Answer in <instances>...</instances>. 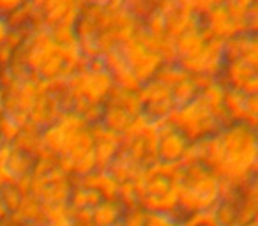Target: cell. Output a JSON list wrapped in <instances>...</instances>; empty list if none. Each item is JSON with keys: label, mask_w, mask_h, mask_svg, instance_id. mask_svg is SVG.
Here are the masks:
<instances>
[{"label": "cell", "mask_w": 258, "mask_h": 226, "mask_svg": "<svg viewBox=\"0 0 258 226\" xmlns=\"http://www.w3.org/2000/svg\"><path fill=\"white\" fill-rule=\"evenodd\" d=\"M106 103L122 108V110H124L125 113H129L131 117H138L144 113V103H142L138 92H127V90L113 87V90H111Z\"/></svg>", "instance_id": "obj_21"}, {"label": "cell", "mask_w": 258, "mask_h": 226, "mask_svg": "<svg viewBox=\"0 0 258 226\" xmlns=\"http://www.w3.org/2000/svg\"><path fill=\"white\" fill-rule=\"evenodd\" d=\"M137 37L147 50L154 51V53L161 58L163 64H175L177 62L175 43H173V39H170L166 34L165 36H151V34H147L144 29H140Z\"/></svg>", "instance_id": "obj_19"}, {"label": "cell", "mask_w": 258, "mask_h": 226, "mask_svg": "<svg viewBox=\"0 0 258 226\" xmlns=\"http://www.w3.org/2000/svg\"><path fill=\"white\" fill-rule=\"evenodd\" d=\"M232 2H237V4L244 6V8H249V6H251V4H254L256 0H232Z\"/></svg>", "instance_id": "obj_40"}, {"label": "cell", "mask_w": 258, "mask_h": 226, "mask_svg": "<svg viewBox=\"0 0 258 226\" xmlns=\"http://www.w3.org/2000/svg\"><path fill=\"white\" fill-rule=\"evenodd\" d=\"M13 53H15V51L9 50L6 44L0 46V69L9 67V64H11V60H13Z\"/></svg>", "instance_id": "obj_37"}, {"label": "cell", "mask_w": 258, "mask_h": 226, "mask_svg": "<svg viewBox=\"0 0 258 226\" xmlns=\"http://www.w3.org/2000/svg\"><path fill=\"white\" fill-rule=\"evenodd\" d=\"M211 37L212 36L209 34V30L202 27L197 32H189V34H186V36L175 39L173 43H175V50H177V60L198 53V51L204 48L205 41H209Z\"/></svg>", "instance_id": "obj_20"}, {"label": "cell", "mask_w": 258, "mask_h": 226, "mask_svg": "<svg viewBox=\"0 0 258 226\" xmlns=\"http://www.w3.org/2000/svg\"><path fill=\"white\" fill-rule=\"evenodd\" d=\"M177 9H179V6H177L175 0H159L158 6H156V11L161 13L165 18H168L170 15H173Z\"/></svg>", "instance_id": "obj_34"}, {"label": "cell", "mask_w": 258, "mask_h": 226, "mask_svg": "<svg viewBox=\"0 0 258 226\" xmlns=\"http://www.w3.org/2000/svg\"><path fill=\"white\" fill-rule=\"evenodd\" d=\"M202 27L207 29L212 37H218V39L223 41L230 39L233 36H239V34H247V30L232 18L225 4L212 8L204 16V25Z\"/></svg>", "instance_id": "obj_14"}, {"label": "cell", "mask_w": 258, "mask_h": 226, "mask_svg": "<svg viewBox=\"0 0 258 226\" xmlns=\"http://www.w3.org/2000/svg\"><path fill=\"white\" fill-rule=\"evenodd\" d=\"M22 127L15 122L9 115H2L0 117V136L6 143H13L16 140V136L20 134Z\"/></svg>", "instance_id": "obj_31"}, {"label": "cell", "mask_w": 258, "mask_h": 226, "mask_svg": "<svg viewBox=\"0 0 258 226\" xmlns=\"http://www.w3.org/2000/svg\"><path fill=\"white\" fill-rule=\"evenodd\" d=\"M246 99H247V96L240 92V90L226 89L223 104H225V110H226V113H228L232 124H235V122L244 124V117H246Z\"/></svg>", "instance_id": "obj_23"}, {"label": "cell", "mask_w": 258, "mask_h": 226, "mask_svg": "<svg viewBox=\"0 0 258 226\" xmlns=\"http://www.w3.org/2000/svg\"><path fill=\"white\" fill-rule=\"evenodd\" d=\"M103 60H104V65H106V71L111 74L117 89L127 90V92H138V90H140V87H142L140 80L133 74V71L125 64L120 46L106 51V53L103 55Z\"/></svg>", "instance_id": "obj_15"}, {"label": "cell", "mask_w": 258, "mask_h": 226, "mask_svg": "<svg viewBox=\"0 0 258 226\" xmlns=\"http://www.w3.org/2000/svg\"><path fill=\"white\" fill-rule=\"evenodd\" d=\"M4 145H6V141H4V140H2V136H0V148L4 147Z\"/></svg>", "instance_id": "obj_42"}, {"label": "cell", "mask_w": 258, "mask_h": 226, "mask_svg": "<svg viewBox=\"0 0 258 226\" xmlns=\"http://www.w3.org/2000/svg\"><path fill=\"white\" fill-rule=\"evenodd\" d=\"M244 124L253 127V129H256V124H258V97L256 96H247Z\"/></svg>", "instance_id": "obj_33"}, {"label": "cell", "mask_w": 258, "mask_h": 226, "mask_svg": "<svg viewBox=\"0 0 258 226\" xmlns=\"http://www.w3.org/2000/svg\"><path fill=\"white\" fill-rule=\"evenodd\" d=\"M152 226H159V224H152Z\"/></svg>", "instance_id": "obj_43"}, {"label": "cell", "mask_w": 258, "mask_h": 226, "mask_svg": "<svg viewBox=\"0 0 258 226\" xmlns=\"http://www.w3.org/2000/svg\"><path fill=\"white\" fill-rule=\"evenodd\" d=\"M34 9L29 2H25L23 6H20L18 9L8 13L4 16L6 23H8L9 29H30V20H32Z\"/></svg>", "instance_id": "obj_28"}, {"label": "cell", "mask_w": 258, "mask_h": 226, "mask_svg": "<svg viewBox=\"0 0 258 226\" xmlns=\"http://www.w3.org/2000/svg\"><path fill=\"white\" fill-rule=\"evenodd\" d=\"M187 226H214L211 221H209L207 217H198V219H195L191 224H187Z\"/></svg>", "instance_id": "obj_39"}, {"label": "cell", "mask_w": 258, "mask_h": 226, "mask_svg": "<svg viewBox=\"0 0 258 226\" xmlns=\"http://www.w3.org/2000/svg\"><path fill=\"white\" fill-rule=\"evenodd\" d=\"M200 94V89L197 87L195 80L191 76H187L184 82H180L179 85H175L172 89V99H173V104L177 106H184V104L191 103L195 101Z\"/></svg>", "instance_id": "obj_25"}, {"label": "cell", "mask_w": 258, "mask_h": 226, "mask_svg": "<svg viewBox=\"0 0 258 226\" xmlns=\"http://www.w3.org/2000/svg\"><path fill=\"white\" fill-rule=\"evenodd\" d=\"M152 224H154V221H152L151 212L142 207V205H138L137 201H129L117 226H152Z\"/></svg>", "instance_id": "obj_24"}, {"label": "cell", "mask_w": 258, "mask_h": 226, "mask_svg": "<svg viewBox=\"0 0 258 226\" xmlns=\"http://www.w3.org/2000/svg\"><path fill=\"white\" fill-rule=\"evenodd\" d=\"M133 117L125 113L122 108L113 106V104H108L103 108V117H101V124H103L106 129L113 131L117 134H122L125 131V127L129 126Z\"/></svg>", "instance_id": "obj_22"}, {"label": "cell", "mask_w": 258, "mask_h": 226, "mask_svg": "<svg viewBox=\"0 0 258 226\" xmlns=\"http://www.w3.org/2000/svg\"><path fill=\"white\" fill-rule=\"evenodd\" d=\"M173 179L177 187V201L200 217H205L218 200L223 179H219L204 163L180 165L175 170Z\"/></svg>", "instance_id": "obj_3"}, {"label": "cell", "mask_w": 258, "mask_h": 226, "mask_svg": "<svg viewBox=\"0 0 258 226\" xmlns=\"http://www.w3.org/2000/svg\"><path fill=\"white\" fill-rule=\"evenodd\" d=\"M179 166H168L154 163L145 168L137 179L131 182L133 198L138 205L147 208L149 212H158L170 207L177 201L175 187V170Z\"/></svg>", "instance_id": "obj_5"}, {"label": "cell", "mask_w": 258, "mask_h": 226, "mask_svg": "<svg viewBox=\"0 0 258 226\" xmlns=\"http://www.w3.org/2000/svg\"><path fill=\"white\" fill-rule=\"evenodd\" d=\"M177 64L189 76H211L218 78L226 64L225 58V41L218 37H211L205 41L204 48L191 57L179 58Z\"/></svg>", "instance_id": "obj_8"}, {"label": "cell", "mask_w": 258, "mask_h": 226, "mask_svg": "<svg viewBox=\"0 0 258 226\" xmlns=\"http://www.w3.org/2000/svg\"><path fill=\"white\" fill-rule=\"evenodd\" d=\"M158 127V152H156V163H163L168 166H180L191 141L184 136L180 131L170 126L168 119L152 120Z\"/></svg>", "instance_id": "obj_9"}, {"label": "cell", "mask_w": 258, "mask_h": 226, "mask_svg": "<svg viewBox=\"0 0 258 226\" xmlns=\"http://www.w3.org/2000/svg\"><path fill=\"white\" fill-rule=\"evenodd\" d=\"M29 30L30 29H9L8 37H6V43L4 44L9 48V50H13V51L20 50V48L25 44L27 36H29Z\"/></svg>", "instance_id": "obj_32"}, {"label": "cell", "mask_w": 258, "mask_h": 226, "mask_svg": "<svg viewBox=\"0 0 258 226\" xmlns=\"http://www.w3.org/2000/svg\"><path fill=\"white\" fill-rule=\"evenodd\" d=\"M83 9L82 0H44L41 6L44 29H53L57 25L75 27Z\"/></svg>", "instance_id": "obj_12"}, {"label": "cell", "mask_w": 258, "mask_h": 226, "mask_svg": "<svg viewBox=\"0 0 258 226\" xmlns=\"http://www.w3.org/2000/svg\"><path fill=\"white\" fill-rule=\"evenodd\" d=\"M103 108H104V104H94V103H89V101H83V99H76V101H73V104H71V111L78 113L89 126L101 122Z\"/></svg>", "instance_id": "obj_27"}, {"label": "cell", "mask_w": 258, "mask_h": 226, "mask_svg": "<svg viewBox=\"0 0 258 226\" xmlns=\"http://www.w3.org/2000/svg\"><path fill=\"white\" fill-rule=\"evenodd\" d=\"M113 87V78L106 69L104 71H89L87 67H82L69 76L64 90L73 101L83 99L94 104H104Z\"/></svg>", "instance_id": "obj_7"}, {"label": "cell", "mask_w": 258, "mask_h": 226, "mask_svg": "<svg viewBox=\"0 0 258 226\" xmlns=\"http://www.w3.org/2000/svg\"><path fill=\"white\" fill-rule=\"evenodd\" d=\"M187 76L189 74L175 62V64H163L161 67H159V71L156 72L154 80H158L159 83H163V85L168 87V89H173V87L179 85L180 82H184Z\"/></svg>", "instance_id": "obj_26"}, {"label": "cell", "mask_w": 258, "mask_h": 226, "mask_svg": "<svg viewBox=\"0 0 258 226\" xmlns=\"http://www.w3.org/2000/svg\"><path fill=\"white\" fill-rule=\"evenodd\" d=\"M27 0H0V16H6L8 13L15 11V9H18Z\"/></svg>", "instance_id": "obj_36"}, {"label": "cell", "mask_w": 258, "mask_h": 226, "mask_svg": "<svg viewBox=\"0 0 258 226\" xmlns=\"http://www.w3.org/2000/svg\"><path fill=\"white\" fill-rule=\"evenodd\" d=\"M60 113L62 106L57 94H43V96L37 97L32 110L29 111V124H32L39 131H43L46 127H50L51 124L57 122Z\"/></svg>", "instance_id": "obj_17"}, {"label": "cell", "mask_w": 258, "mask_h": 226, "mask_svg": "<svg viewBox=\"0 0 258 226\" xmlns=\"http://www.w3.org/2000/svg\"><path fill=\"white\" fill-rule=\"evenodd\" d=\"M120 51L124 55L125 64L129 65V69L133 71V74L140 80V83H147L151 80H154L156 72L159 71V67L163 65V60L154 53V51L147 50L144 44L138 41V37H131L129 41H125L124 44H120Z\"/></svg>", "instance_id": "obj_10"}, {"label": "cell", "mask_w": 258, "mask_h": 226, "mask_svg": "<svg viewBox=\"0 0 258 226\" xmlns=\"http://www.w3.org/2000/svg\"><path fill=\"white\" fill-rule=\"evenodd\" d=\"M202 29V18L189 11L184 9H177L173 15L166 18V36L170 39H179V37L186 36L189 32H197Z\"/></svg>", "instance_id": "obj_18"}, {"label": "cell", "mask_w": 258, "mask_h": 226, "mask_svg": "<svg viewBox=\"0 0 258 226\" xmlns=\"http://www.w3.org/2000/svg\"><path fill=\"white\" fill-rule=\"evenodd\" d=\"M138 96H140L142 103H144V113L151 120L166 119L175 108L172 99V89L159 83L158 80L142 83Z\"/></svg>", "instance_id": "obj_11"}, {"label": "cell", "mask_w": 258, "mask_h": 226, "mask_svg": "<svg viewBox=\"0 0 258 226\" xmlns=\"http://www.w3.org/2000/svg\"><path fill=\"white\" fill-rule=\"evenodd\" d=\"M205 217L214 226H256V177L242 182L223 180L218 200Z\"/></svg>", "instance_id": "obj_2"}, {"label": "cell", "mask_w": 258, "mask_h": 226, "mask_svg": "<svg viewBox=\"0 0 258 226\" xmlns=\"http://www.w3.org/2000/svg\"><path fill=\"white\" fill-rule=\"evenodd\" d=\"M18 51L22 53L29 72L43 80L58 78L62 82H68V78L73 74L69 69H66L60 46L55 43L51 32L44 27L30 29L25 44Z\"/></svg>", "instance_id": "obj_4"}, {"label": "cell", "mask_w": 258, "mask_h": 226, "mask_svg": "<svg viewBox=\"0 0 258 226\" xmlns=\"http://www.w3.org/2000/svg\"><path fill=\"white\" fill-rule=\"evenodd\" d=\"M142 29L151 36H165L166 34V18L159 11H152L142 23Z\"/></svg>", "instance_id": "obj_30"}, {"label": "cell", "mask_w": 258, "mask_h": 226, "mask_svg": "<svg viewBox=\"0 0 258 226\" xmlns=\"http://www.w3.org/2000/svg\"><path fill=\"white\" fill-rule=\"evenodd\" d=\"M4 115V90L0 89V117Z\"/></svg>", "instance_id": "obj_41"}, {"label": "cell", "mask_w": 258, "mask_h": 226, "mask_svg": "<svg viewBox=\"0 0 258 226\" xmlns=\"http://www.w3.org/2000/svg\"><path fill=\"white\" fill-rule=\"evenodd\" d=\"M166 119H168L170 126L180 131L191 143L207 140V138L214 136L223 129L216 120V117L212 115V111L209 110L207 104L200 97L184 104V106L173 108L172 113Z\"/></svg>", "instance_id": "obj_6"}, {"label": "cell", "mask_w": 258, "mask_h": 226, "mask_svg": "<svg viewBox=\"0 0 258 226\" xmlns=\"http://www.w3.org/2000/svg\"><path fill=\"white\" fill-rule=\"evenodd\" d=\"M256 2L254 4H251L249 8H247V32L249 34H254L256 36V29H258V23H256Z\"/></svg>", "instance_id": "obj_35"}, {"label": "cell", "mask_w": 258, "mask_h": 226, "mask_svg": "<svg viewBox=\"0 0 258 226\" xmlns=\"http://www.w3.org/2000/svg\"><path fill=\"white\" fill-rule=\"evenodd\" d=\"M226 62L242 60L256 69L258 65V41L254 34H239L225 41Z\"/></svg>", "instance_id": "obj_16"}, {"label": "cell", "mask_w": 258, "mask_h": 226, "mask_svg": "<svg viewBox=\"0 0 258 226\" xmlns=\"http://www.w3.org/2000/svg\"><path fill=\"white\" fill-rule=\"evenodd\" d=\"M197 143L198 163L219 179L242 182L256 177V129L242 122L230 124L218 134Z\"/></svg>", "instance_id": "obj_1"}, {"label": "cell", "mask_w": 258, "mask_h": 226, "mask_svg": "<svg viewBox=\"0 0 258 226\" xmlns=\"http://www.w3.org/2000/svg\"><path fill=\"white\" fill-rule=\"evenodd\" d=\"M223 80L226 89L240 90L246 96H256L258 92V76L256 69L247 65L242 60L226 62L221 71Z\"/></svg>", "instance_id": "obj_13"}, {"label": "cell", "mask_w": 258, "mask_h": 226, "mask_svg": "<svg viewBox=\"0 0 258 226\" xmlns=\"http://www.w3.org/2000/svg\"><path fill=\"white\" fill-rule=\"evenodd\" d=\"M8 32H9V27H8V23H6V18L4 16H0V46L6 43Z\"/></svg>", "instance_id": "obj_38"}, {"label": "cell", "mask_w": 258, "mask_h": 226, "mask_svg": "<svg viewBox=\"0 0 258 226\" xmlns=\"http://www.w3.org/2000/svg\"><path fill=\"white\" fill-rule=\"evenodd\" d=\"M175 2L184 11H189L197 16H202V15L205 16L212 8L225 4L226 0H175Z\"/></svg>", "instance_id": "obj_29"}]
</instances>
